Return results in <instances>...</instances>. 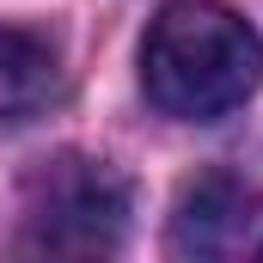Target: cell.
Instances as JSON below:
<instances>
[{
	"label": "cell",
	"mask_w": 263,
	"mask_h": 263,
	"mask_svg": "<svg viewBox=\"0 0 263 263\" xmlns=\"http://www.w3.org/2000/svg\"><path fill=\"white\" fill-rule=\"evenodd\" d=\"M263 80V37L220 0H172L141 37V92L178 123L233 117Z\"/></svg>",
	"instance_id": "cell-1"
},
{
	"label": "cell",
	"mask_w": 263,
	"mask_h": 263,
	"mask_svg": "<svg viewBox=\"0 0 263 263\" xmlns=\"http://www.w3.org/2000/svg\"><path fill=\"white\" fill-rule=\"evenodd\" d=\"M129 227V184L86 153H55L25 184V239L31 257H110Z\"/></svg>",
	"instance_id": "cell-2"
},
{
	"label": "cell",
	"mask_w": 263,
	"mask_h": 263,
	"mask_svg": "<svg viewBox=\"0 0 263 263\" xmlns=\"http://www.w3.org/2000/svg\"><path fill=\"white\" fill-rule=\"evenodd\" d=\"M257 220V190L233 172H202L196 184H184L178 214H172V245L184 257H233L245 251Z\"/></svg>",
	"instance_id": "cell-3"
},
{
	"label": "cell",
	"mask_w": 263,
	"mask_h": 263,
	"mask_svg": "<svg viewBox=\"0 0 263 263\" xmlns=\"http://www.w3.org/2000/svg\"><path fill=\"white\" fill-rule=\"evenodd\" d=\"M62 92V55L43 31L0 25V123H31Z\"/></svg>",
	"instance_id": "cell-4"
},
{
	"label": "cell",
	"mask_w": 263,
	"mask_h": 263,
	"mask_svg": "<svg viewBox=\"0 0 263 263\" xmlns=\"http://www.w3.org/2000/svg\"><path fill=\"white\" fill-rule=\"evenodd\" d=\"M257 251H263V245H257Z\"/></svg>",
	"instance_id": "cell-5"
}]
</instances>
